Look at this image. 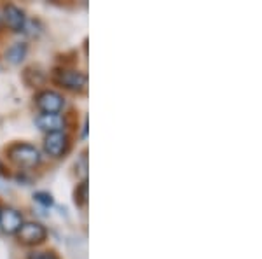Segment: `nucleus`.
Instances as JSON below:
<instances>
[{"instance_id":"f257e3e1","label":"nucleus","mask_w":262,"mask_h":259,"mask_svg":"<svg viewBox=\"0 0 262 259\" xmlns=\"http://www.w3.org/2000/svg\"><path fill=\"white\" fill-rule=\"evenodd\" d=\"M7 156L12 163L23 168H33L40 163V152L35 146L25 142H16L7 149Z\"/></svg>"},{"instance_id":"423d86ee","label":"nucleus","mask_w":262,"mask_h":259,"mask_svg":"<svg viewBox=\"0 0 262 259\" xmlns=\"http://www.w3.org/2000/svg\"><path fill=\"white\" fill-rule=\"evenodd\" d=\"M23 224V217L18 210L14 209H2L0 212V228H2L4 233L7 235H16L18 229Z\"/></svg>"},{"instance_id":"6e6552de","label":"nucleus","mask_w":262,"mask_h":259,"mask_svg":"<svg viewBox=\"0 0 262 259\" xmlns=\"http://www.w3.org/2000/svg\"><path fill=\"white\" fill-rule=\"evenodd\" d=\"M37 126L40 130L48 131V133H54V131H63L65 128V121L60 114H40L35 119Z\"/></svg>"},{"instance_id":"20e7f679","label":"nucleus","mask_w":262,"mask_h":259,"mask_svg":"<svg viewBox=\"0 0 262 259\" xmlns=\"http://www.w3.org/2000/svg\"><path fill=\"white\" fill-rule=\"evenodd\" d=\"M35 104L39 110H42L44 114H60L63 107H65V100L60 93L56 91H51V90H46L37 95L35 98Z\"/></svg>"},{"instance_id":"9d476101","label":"nucleus","mask_w":262,"mask_h":259,"mask_svg":"<svg viewBox=\"0 0 262 259\" xmlns=\"http://www.w3.org/2000/svg\"><path fill=\"white\" fill-rule=\"evenodd\" d=\"M75 205L77 207H84L88 203V181H82L81 184L75 189Z\"/></svg>"},{"instance_id":"0eeeda50","label":"nucleus","mask_w":262,"mask_h":259,"mask_svg":"<svg viewBox=\"0 0 262 259\" xmlns=\"http://www.w3.org/2000/svg\"><path fill=\"white\" fill-rule=\"evenodd\" d=\"M2 21H6V25L14 32H21L25 30V25H27V18H25V12L19 9V7L9 6L4 7V16H2Z\"/></svg>"},{"instance_id":"4468645a","label":"nucleus","mask_w":262,"mask_h":259,"mask_svg":"<svg viewBox=\"0 0 262 259\" xmlns=\"http://www.w3.org/2000/svg\"><path fill=\"white\" fill-rule=\"evenodd\" d=\"M4 172V165H2V161H0V173Z\"/></svg>"},{"instance_id":"1a4fd4ad","label":"nucleus","mask_w":262,"mask_h":259,"mask_svg":"<svg viewBox=\"0 0 262 259\" xmlns=\"http://www.w3.org/2000/svg\"><path fill=\"white\" fill-rule=\"evenodd\" d=\"M27 44H23V42H16V44H12L9 49H7L6 53V58L7 62L12 63V65H18L25 60V56H27Z\"/></svg>"},{"instance_id":"39448f33","label":"nucleus","mask_w":262,"mask_h":259,"mask_svg":"<svg viewBox=\"0 0 262 259\" xmlns=\"http://www.w3.org/2000/svg\"><path fill=\"white\" fill-rule=\"evenodd\" d=\"M70 147L69 135L65 131H54V133H48L44 138V149L53 158H61Z\"/></svg>"},{"instance_id":"f03ea898","label":"nucleus","mask_w":262,"mask_h":259,"mask_svg":"<svg viewBox=\"0 0 262 259\" xmlns=\"http://www.w3.org/2000/svg\"><path fill=\"white\" fill-rule=\"evenodd\" d=\"M53 79L56 84H60L65 90L81 93L88 86V75L81 70H72V69H60L53 74Z\"/></svg>"},{"instance_id":"7ed1b4c3","label":"nucleus","mask_w":262,"mask_h":259,"mask_svg":"<svg viewBox=\"0 0 262 259\" xmlns=\"http://www.w3.org/2000/svg\"><path fill=\"white\" fill-rule=\"evenodd\" d=\"M16 236L23 245H39L46 240L48 231L40 223H23Z\"/></svg>"},{"instance_id":"9b49d317","label":"nucleus","mask_w":262,"mask_h":259,"mask_svg":"<svg viewBox=\"0 0 262 259\" xmlns=\"http://www.w3.org/2000/svg\"><path fill=\"white\" fill-rule=\"evenodd\" d=\"M28 259H60L54 252H49V250H40V252H32Z\"/></svg>"},{"instance_id":"2eb2a0df","label":"nucleus","mask_w":262,"mask_h":259,"mask_svg":"<svg viewBox=\"0 0 262 259\" xmlns=\"http://www.w3.org/2000/svg\"><path fill=\"white\" fill-rule=\"evenodd\" d=\"M2 25H4V21H2V16H0V28H2Z\"/></svg>"},{"instance_id":"ddd939ff","label":"nucleus","mask_w":262,"mask_h":259,"mask_svg":"<svg viewBox=\"0 0 262 259\" xmlns=\"http://www.w3.org/2000/svg\"><path fill=\"white\" fill-rule=\"evenodd\" d=\"M86 170H88V158H86V152H82V158H81V175L86 177Z\"/></svg>"},{"instance_id":"f8f14e48","label":"nucleus","mask_w":262,"mask_h":259,"mask_svg":"<svg viewBox=\"0 0 262 259\" xmlns=\"http://www.w3.org/2000/svg\"><path fill=\"white\" fill-rule=\"evenodd\" d=\"M35 200L40 203H44V205H53V198H51V194H48V193H37Z\"/></svg>"},{"instance_id":"dca6fc26","label":"nucleus","mask_w":262,"mask_h":259,"mask_svg":"<svg viewBox=\"0 0 262 259\" xmlns=\"http://www.w3.org/2000/svg\"><path fill=\"white\" fill-rule=\"evenodd\" d=\"M0 212H2V209H0Z\"/></svg>"}]
</instances>
